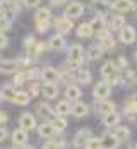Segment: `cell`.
<instances>
[{
    "label": "cell",
    "mask_w": 137,
    "mask_h": 149,
    "mask_svg": "<svg viewBox=\"0 0 137 149\" xmlns=\"http://www.w3.org/2000/svg\"><path fill=\"white\" fill-rule=\"evenodd\" d=\"M45 43H40V41H38V43H36V46H34V52H33V55H40V53H41V52H45Z\"/></svg>",
    "instance_id": "cell-37"
},
{
    "label": "cell",
    "mask_w": 137,
    "mask_h": 149,
    "mask_svg": "<svg viewBox=\"0 0 137 149\" xmlns=\"http://www.w3.org/2000/svg\"><path fill=\"white\" fill-rule=\"evenodd\" d=\"M43 149H58V148H57L53 142H48V144H45V146H43Z\"/></svg>",
    "instance_id": "cell-44"
},
{
    "label": "cell",
    "mask_w": 137,
    "mask_h": 149,
    "mask_svg": "<svg viewBox=\"0 0 137 149\" xmlns=\"http://www.w3.org/2000/svg\"><path fill=\"white\" fill-rule=\"evenodd\" d=\"M92 28H91V24H88V22H82L79 28H77V36L79 38H91L92 36Z\"/></svg>",
    "instance_id": "cell-24"
},
{
    "label": "cell",
    "mask_w": 137,
    "mask_h": 149,
    "mask_svg": "<svg viewBox=\"0 0 137 149\" xmlns=\"http://www.w3.org/2000/svg\"><path fill=\"white\" fill-rule=\"evenodd\" d=\"M113 134L118 137V141H127L130 137V129L129 127H117Z\"/></svg>",
    "instance_id": "cell-31"
},
{
    "label": "cell",
    "mask_w": 137,
    "mask_h": 149,
    "mask_svg": "<svg viewBox=\"0 0 137 149\" xmlns=\"http://www.w3.org/2000/svg\"><path fill=\"white\" fill-rule=\"evenodd\" d=\"M10 29V19H5V17H0V33H5V31Z\"/></svg>",
    "instance_id": "cell-35"
},
{
    "label": "cell",
    "mask_w": 137,
    "mask_h": 149,
    "mask_svg": "<svg viewBox=\"0 0 137 149\" xmlns=\"http://www.w3.org/2000/svg\"><path fill=\"white\" fill-rule=\"evenodd\" d=\"M50 21H51V14L48 9H40L36 12V26L40 33H46L50 28Z\"/></svg>",
    "instance_id": "cell-3"
},
{
    "label": "cell",
    "mask_w": 137,
    "mask_h": 149,
    "mask_svg": "<svg viewBox=\"0 0 137 149\" xmlns=\"http://www.w3.org/2000/svg\"><path fill=\"white\" fill-rule=\"evenodd\" d=\"M111 9H113L115 12L127 14V12L136 10L137 5H136V2H134V0H115V2L111 3Z\"/></svg>",
    "instance_id": "cell-4"
},
{
    "label": "cell",
    "mask_w": 137,
    "mask_h": 149,
    "mask_svg": "<svg viewBox=\"0 0 137 149\" xmlns=\"http://www.w3.org/2000/svg\"><path fill=\"white\" fill-rule=\"evenodd\" d=\"M51 123H53V127L57 129V132H62V130L67 129V122H65V118H63V117H58V115L51 120Z\"/></svg>",
    "instance_id": "cell-32"
},
{
    "label": "cell",
    "mask_w": 137,
    "mask_h": 149,
    "mask_svg": "<svg viewBox=\"0 0 137 149\" xmlns=\"http://www.w3.org/2000/svg\"><path fill=\"white\" fill-rule=\"evenodd\" d=\"M31 101V94L29 93H26V91H21V93H17L15 94V101L14 103L21 104V106H24V104H28Z\"/></svg>",
    "instance_id": "cell-30"
},
{
    "label": "cell",
    "mask_w": 137,
    "mask_h": 149,
    "mask_svg": "<svg viewBox=\"0 0 137 149\" xmlns=\"http://www.w3.org/2000/svg\"><path fill=\"white\" fill-rule=\"evenodd\" d=\"M120 118H122L120 113L111 111V113H108V115H103V125H105V127H118Z\"/></svg>",
    "instance_id": "cell-14"
},
{
    "label": "cell",
    "mask_w": 137,
    "mask_h": 149,
    "mask_svg": "<svg viewBox=\"0 0 137 149\" xmlns=\"http://www.w3.org/2000/svg\"><path fill=\"white\" fill-rule=\"evenodd\" d=\"M91 79H92V75L91 72L88 70V69H81L79 72H77V82H81V84H89L91 82Z\"/></svg>",
    "instance_id": "cell-28"
},
{
    "label": "cell",
    "mask_w": 137,
    "mask_h": 149,
    "mask_svg": "<svg viewBox=\"0 0 137 149\" xmlns=\"http://www.w3.org/2000/svg\"><path fill=\"white\" fill-rule=\"evenodd\" d=\"M86 149H101V139H98V137H91L89 142L86 144Z\"/></svg>",
    "instance_id": "cell-33"
},
{
    "label": "cell",
    "mask_w": 137,
    "mask_h": 149,
    "mask_svg": "<svg viewBox=\"0 0 137 149\" xmlns=\"http://www.w3.org/2000/svg\"><path fill=\"white\" fill-rule=\"evenodd\" d=\"M96 111L101 113V115H108V113L115 111V103L113 101H108V100H101L99 103L96 104Z\"/></svg>",
    "instance_id": "cell-15"
},
{
    "label": "cell",
    "mask_w": 137,
    "mask_h": 149,
    "mask_svg": "<svg viewBox=\"0 0 137 149\" xmlns=\"http://www.w3.org/2000/svg\"><path fill=\"white\" fill-rule=\"evenodd\" d=\"M36 43H38V41H36L33 36H29V38H26V41H24V46H26V50H29L31 53H33V52H34V46H36Z\"/></svg>",
    "instance_id": "cell-34"
},
{
    "label": "cell",
    "mask_w": 137,
    "mask_h": 149,
    "mask_svg": "<svg viewBox=\"0 0 137 149\" xmlns=\"http://www.w3.org/2000/svg\"><path fill=\"white\" fill-rule=\"evenodd\" d=\"M15 89L12 86H3L2 91H0V96H2V100H7V101H15Z\"/></svg>",
    "instance_id": "cell-25"
},
{
    "label": "cell",
    "mask_w": 137,
    "mask_h": 149,
    "mask_svg": "<svg viewBox=\"0 0 137 149\" xmlns=\"http://www.w3.org/2000/svg\"><path fill=\"white\" fill-rule=\"evenodd\" d=\"M26 75H28L29 79H34L36 75H41V72H40V70H36V69H29V70L26 72Z\"/></svg>",
    "instance_id": "cell-39"
},
{
    "label": "cell",
    "mask_w": 137,
    "mask_h": 149,
    "mask_svg": "<svg viewBox=\"0 0 137 149\" xmlns=\"http://www.w3.org/2000/svg\"><path fill=\"white\" fill-rule=\"evenodd\" d=\"M65 38L62 36V34H55V36H51L50 38V48H53V50H62V48H65Z\"/></svg>",
    "instance_id": "cell-23"
},
{
    "label": "cell",
    "mask_w": 137,
    "mask_h": 149,
    "mask_svg": "<svg viewBox=\"0 0 137 149\" xmlns=\"http://www.w3.org/2000/svg\"><path fill=\"white\" fill-rule=\"evenodd\" d=\"M86 55H88V58L89 60H98L103 57V48L99 45H92L88 48V52H86Z\"/></svg>",
    "instance_id": "cell-22"
},
{
    "label": "cell",
    "mask_w": 137,
    "mask_h": 149,
    "mask_svg": "<svg viewBox=\"0 0 137 149\" xmlns=\"http://www.w3.org/2000/svg\"><path fill=\"white\" fill-rule=\"evenodd\" d=\"M110 93H111V84L106 82V81H103V82H98V84L94 86L92 96L101 101V100H106L108 96H110Z\"/></svg>",
    "instance_id": "cell-5"
},
{
    "label": "cell",
    "mask_w": 137,
    "mask_h": 149,
    "mask_svg": "<svg viewBox=\"0 0 137 149\" xmlns=\"http://www.w3.org/2000/svg\"><path fill=\"white\" fill-rule=\"evenodd\" d=\"M136 29L132 28V26H129V24H125L122 29H120V41L125 43V45H130V43H134L136 41Z\"/></svg>",
    "instance_id": "cell-8"
},
{
    "label": "cell",
    "mask_w": 137,
    "mask_h": 149,
    "mask_svg": "<svg viewBox=\"0 0 137 149\" xmlns=\"http://www.w3.org/2000/svg\"><path fill=\"white\" fill-rule=\"evenodd\" d=\"M88 110H89V108H88L86 103L76 101V103L72 104V115H74V117H79V118H81V117H86V115H88Z\"/></svg>",
    "instance_id": "cell-19"
},
{
    "label": "cell",
    "mask_w": 137,
    "mask_h": 149,
    "mask_svg": "<svg viewBox=\"0 0 137 149\" xmlns=\"http://www.w3.org/2000/svg\"><path fill=\"white\" fill-rule=\"evenodd\" d=\"M136 60H137V52H136Z\"/></svg>",
    "instance_id": "cell-51"
},
{
    "label": "cell",
    "mask_w": 137,
    "mask_h": 149,
    "mask_svg": "<svg viewBox=\"0 0 137 149\" xmlns=\"http://www.w3.org/2000/svg\"><path fill=\"white\" fill-rule=\"evenodd\" d=\"M101 75L106 82L111 84H122V75H120V69L117 63L113 62H106L103 67H101Z\"/></svg>",
    "instance_id": "cell-1"
},
{
    "label": "cell",
    "mask_w": 137,
    "mask_h": 149,
    "mask_svg": "<svg viewBox=\"0 0 137 149\" xmlns=\"http://www.w3.org/2000/svg\"><path fill=\"white\" fill-rule=\"evenodd\" d=\"M19 123H21V129L26 130V132L28 130H33L36 127V120H34V117L31 113H22L21 118H19Z\"/></svg>",
    "instance_id": "cell-11"
},
{
    "label": "cell",
    "mask_w": 137,
    "mask_h": 149,
    "mask_svg": "<svg viewBox=\"0 0 137 149\" xmlns=\"http://www.w3.org/2000/svg\"><path fill=\"white\" fill-rule=\"evenodd\" d=\"M53 26H55V29L58 31V33H69V31L74 28V24H72V19H69V17H57L55 21H53Z\"/></svg>",
    "instance_id": "cell-7"
},
{
    "label": "cell",
    "mask_w": 137,
    "mask_h": 149,
    "mask_svg": "<svg viewBox=\"0 0 137 149\" xmlns=\"http://www.w3.org/2000/svg\"><path fill=\"white\" fill-rule=\"evenodd\" d=\"M38 113H40L43 118L50 120V122L57 117V111H55V110H51L46 103H40V104H38Z\"/></svg>",
    "instance_id": "cell-16"
},
{
    "label": "cell",
    "mask_w": 137,
    "mask_h": 149,
    "mask_svg": "<svg viewBox=\"0 0 137 149\" xmlns=\"http://www.w3.org/2000/svg\"><path fill=\"white\" fill-rule=\"evenodd\" d=\"M118 69H125L127 67V58H123V57H118Z\"/></svg>",
    "instance_id": "cell-40"
},
{
    "label": "cell",
    "mask_w": 137,
    "mask_h": 149,
    "mask_svg": "<svg viewBox=\"0 0 137 149\" xmlns=\"http://www.w3.org/2000/svg\"><path fill=\"white\" fill-rule=\"evenodd\" d=\"M118 144L120 141L115 134H105L101 137V149H117Z\"/></svg>",
    "instance_id": "cell-10"
},
{
    "label": "cell",
    "mask_w": 137,
    "mask_h": 149,
    "mask_svg": "<svg viewBox=\"0 0 137 149\" xmlns=\"http://www.w3.org/2000/svg\"><path fill=\"white\" fill-rule=\"evenodd\" d=\"M45 82H51V84H55L58 79H60V75L58 72L55 70V69H51V67H45L43 70H41V75H40Z\"/></svg>",
    "instance_id": "cell-12"
},
{
    "label": "cell",
    "mask_w": 137,
    "mask_h": 149,
    "mask_svg": "<svg viewBox=\"0 0 137 149\" xmlns=\"http://www.w3.org/2000/svg\"><path fill=\"white\" fill-rule=\"evenodd\" d=\"M89 24H91V28L94 31H101V29H105V28H106V19H105V15L99 12V14L96 15Z\"/></svg>",
    "instance_id": "cell-21"
},
{
    "label": "cell",
    "mask_w": 137,
    "mask_h": 149,
    "mask_svg": "<svg viewBox=\"0 0 137 149\" xmlns=\"http://www.w3.org/2000/svg\"><path fill=\"white\" fill-rule=\"evenodd\" d=\"M0 100H2V96H0Z\"/></svg>",
    "instance_id": "cell-52"
},
{
    "label": "cell",
    "mask_w": 137,
    "mask_h": 149,
    "mask_svg": "<svg viewBox=\"0 0 137 149\" xmlns=\"http://www.w3.org/2000/svg\"><path fill=\"white\" fill-rule=\"evenodd\" d=\"M21 149H34V148H33V146H22Z\"/></svg>",
    "instance_id": "cell-48"
},
{
    "label": "cell",
    "mask_w": 137,
    "mask_h": 149,
    "mask_svg": "<svg viewBox=\"0 0 137 149\" xmlns=\"http://www.w3.org/2000/svg\"><path fill=\"white\" fill-rule=\"evenodd\" d=\"M5 120H7V115H5V113H2V111H0V123H3V122H5Z\"/></svg>",
    "instance_id": "cell-46"
},
{
    "label": "cell",
    "mask_w": 137,
    "mask_h": 149,
    "mask_svg": "<svg viewBox=\"0 0 137 149\" xmlns=\"http://www.w3.org/2000/svg\"><path fill=\"white\" fill-rule=\"evenodd\" d=\"M65 96H67V100L76 101V100H79V96H81V89H79L77 86H67V89H65Z\"/></svg>",
    "instance_id": "cell-29"
},
{
    "label": "cell",
    "mask_w": 137,
    "mask_h": 149,
    "mask_svg": "<svg viewBox=\"0 0 137 149\" xmlns=\"http://www.w3.org/2000/svg\"><path fill=\"white\" fill-rule=\"evenodd\" d=\"M12 141H14L15 146H24L26 141H28V134H26V130H22V129L14 130V132H12Z\"/></svg>",
    "instance_id": "cell-20"
},
{
    "label": "cell",
    "mask_w": 137,
    "mask_h": 149,
    "mask_svg": "<svg viewBox=\"0 0 137 149\" xmlns=\"http://www.w3.org/2000/svg\"><path fill=\"white\" fill-rule=\"evenodd\" d=\"M41 0H28V7H38Z\"/></svg>",
    "instance_id": "cell-42"
},
{
    "label": "cell",
    "mask_w": 137,
    "mask_h": 149,
    "mask_svg": "<svg viewBox=\"0 0 137 149\" xmlns=\"http://www.w3.org/2000/svg\"><path fill=\"white\" fill-rule=\"evenodd\" d=\"M26 79H28L26 72H24V74H17L14 77V84H15V86H22V84L26 82Z\"/></svg>",
    "instance_id": "cell-36"
},
{
    "label": "cell",
    "mask_w": 137,
    "mask_h": 149,
    "mask_svg": "<svg viewBox=\"0 0 137 149\" xmlns=\"http://www.w3.org/2000/svg\"><path fill=\"white\" fill-rule=\"evenodd\" d=\"M0 15H2V14H0Z\"/></svg>",
    "instance_id": "cell-53"
},
{
    "label": "cell",
    "mask_w": 137,
    "mask_h": 149,
    "mask_svg": "<svg viewBox=\"0 0 137 149\" xmlns=\"http://www.w3.org/2000/svg\"><path fill=\"white\" fill-rule=\"evenodd\" d=\"M15 5L19 10H24V9H28V0H15Z\"/></svg>",
    "instance_id": "cell-38"
},
{
    "label": "cell",
    "mask_w": 137,
    "mask_h": 149,
    "mask_svg": "<svg viewBox=\"0 0 137 149\" xmlns=\"http://www.w3.org/2000/svg\"><path fill=\"white\" fill-rule=\"evenodd\" d=\"M63 3H65V0H51V5H57V7L63 5Z\"/></svg>",
    "instance_id": "cell-45"
},
{
    "label": "cell",
    "mask_w": 137,
    "mask_h": 149,
    "mask_svg": "<svg viewBox=\"0 0 137 149\" xmlns=\"http://www.w3.org/2000/svg\"><path fill=\"white\" fill-rule=\"evenodd\" d=\"M125 26V21H123L122 15H113L111 17V21H110V31H120Z\"/></svg>",
    "instance_id": "cell-26"
},
{
    "label": "cell",
    "mask_w": 137,
    "mask_h": 149,
    "mask_svg": "<svg viewBox=\"0 0 137 149\" xmlns=\"http://www.w3.org/2000/svg\"><path fill=\"white\" fill-rule=\"evenodd\" d=\"M17 69H19V63L15 60H2L0 62V72H3V74L15 72Z\"/></svg>",
    "instance_id": "cell-17"
},
{
    "label": "cell",
    "mask_w": 137,
    "mask_h": 149,
    "mask_svg": "<svg viewBox=\"0 0 137 149\" xmlns=\"http://www.w3.org/2000/svg\"><path fill=\"white\" fill-rule=\"evenodd\" d=\"M5 137H7V130L0 127V142H2V141H5Z\"/></svg>",
    "instance_id": "cell-43"
},
{
    "label": "cell",
    "mask_w": 137,
    "mask_h": 149,
    "mask_svg": "<svg viewBox=\"0 0 137 149\" xmlns=\"http://www.w3.org/2000/svg\"><path fill=\"white\" fill-rule=\"evenodd\" d=\"M130 100H132V103H134V104H136V106H137V96H132Z\"/></svg>",
    "instance_id": "cell-47"
},
{
    "label": "cell",
    "mask_w": 137,
    "mask_h": 149,
    "mask_svg": "<svg viewBox=\"0 0 137 149\" xmlns=\"http://www.w3.org/2000/svg\"><path fill=\"white\" fill-rule=\"evenodd\" d=\"M69 67L70 69H81L84 60V50L81 45H72L69 48Z\"/></svg>",
    "instance_id": "cell-2"
},
{
    "label": "cell",
    "mask_w": 137,
    "mask_h": 149,
    "mask_svg": "<svg viewBox=\"0 0 137 149\" xmlns=\"http://www.w3.org/2000/svg\"><path fill=\"white\" fill-rule=\"evenodd\" d=\"M7 46V38L3 33H0V48H5Z\"/></svg>",
    "instance_id": "cell-41"
},
{
    "label": "cell",
    "mask_w": 137,
    "mask_h": 149,
    "mask_svg": "<svg viewBox=\"0 0 137 149\" xmlns=\"http://www.w3.org/2000/svg\"><path fill=\"white\" fill-rule=\"evenodd\" d=\"M89 139H91V132H89L88 129H82V130H79V132L74 135L72 144H74V148H84V146L89 142Z\"/></svg>",
    "instance_id": "cell-9"
},
{
    "label": "cell",
    "mask_w": 137,
    "mask_h": 149,
    "mask_svg": "<svg viewBox=\"0 0 137 149\" xmlns=\"http://www.w3.org/2000/svg\"><path fill=\"white\" fill-rule=\"evenodd\" d=\"M38 132H40L41 137H45V139H51L53 135L57 134V129L53 127V123H51V122H46V123H41V125H40Z\"/></svg>",
    "instance_id": "cell-13"
},
{
    "label": "cell",
    "mask_w": 137,
    "mask_h": 149,
    "mask_svg": "<svg viewBox=\"0 0 137 149\" xmlns=\"http://www.w3.org/2000/svg\"><path fill=\"white\" fill-rule=\"evenodd\" d=\"M129 149H137V144H134V146H130Z\"/></svg>",
    "instance_id": "cell-49"
},
{
    "label": "cell",
    "mask_w": 137,
    "mask_h": 149,
    "mask_svg": "<svg viewBox=\"0 0 137 149\" xmlns=\"http://www.w3.org/2000/svg\"><path fill=\"white\" fill-rule=\"evenodd\" d=\"M94 2H105V0H94Z\"/></svg>",
    "instance_id": "cell-50"
},
{
    "label": "cell",
    "mask_w": 137,
    "mask_h": 149,
    "mask_svg": "<svg viewBox=\"0 0 137 149\" xmlns=\"http://www.w3.org/2000/svg\"><path fill=\"white\" fill-rule=\"evenodd\" d=\"M84 12V5L81 2H70L65 9V17L69 19H76V17H81Z\"/></svg>",
    "instance_id": "cell-6"
},
{
    "label": "cell",
    "mask_w": 137,
    "mask_h": 149,
    "mask_svg": "<svg viewBox=\"0 0 137 149\" xmlns=\"http://www.w3.org/2000/svg\"><path fill=\"white\" fill-rule=\"evenodd\" d=\"M41 93H43V96H46L48 100H51V98H57L58 96V88H57V84L45 82V86L41 88Z\"/></svg>",
    "instance_id": "cell-18"
},
{
    "label": "cell",
    "mask_w": 137,
    "mask_h": 149,
    "mask_svg": "<svg viewBox=\"0 0 137 149\" xmlns=\"http://www.w3.org/2000/svg\"><path fill=\"white\" fill-rule=\"evenodd\" d=\"M55 111H57V115H58V117H65V115L72 113V106L69 104V101H60V103L57 104Z\"/></svg>",
    "instance_id": "cell-27"
}]
</instances>
